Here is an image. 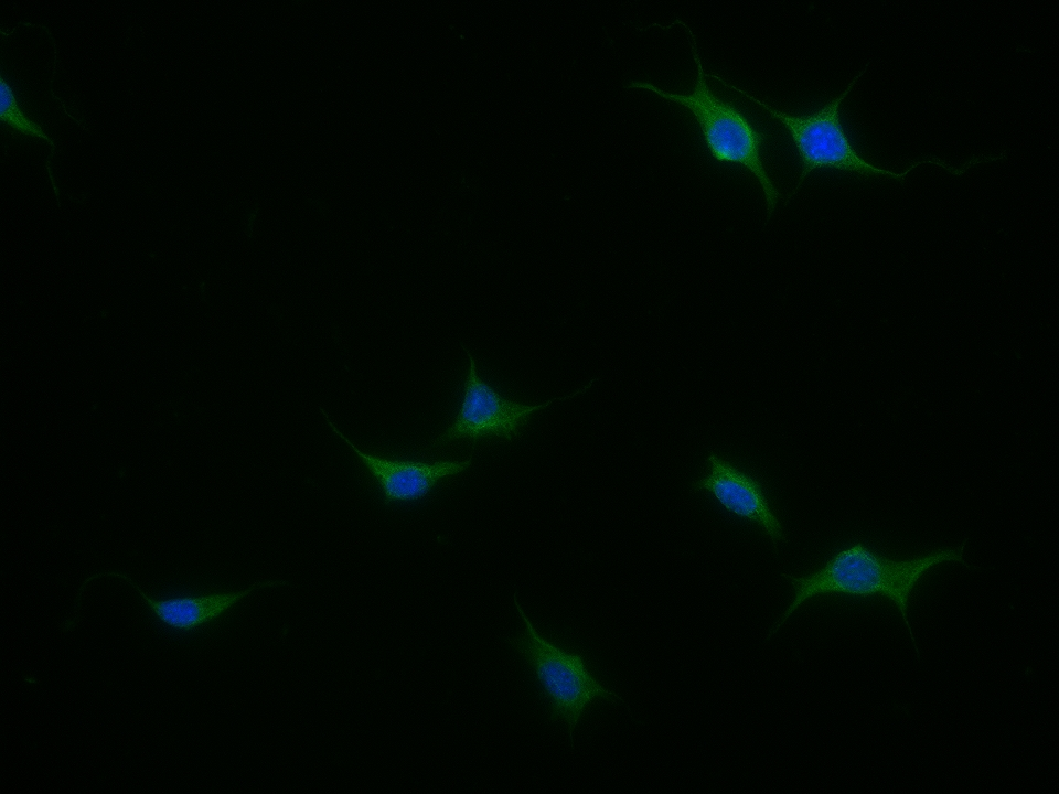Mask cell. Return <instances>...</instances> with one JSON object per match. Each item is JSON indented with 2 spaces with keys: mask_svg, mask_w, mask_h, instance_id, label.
<instances>
[{
  "mask_svg": "<svg viewBox=\"0 0 1059 794\" xmlns=\"http://www.w3.org/2000/svg\"><path fill=\"white\" fill-rule=\"evenodd\" d=\"M514 604L524 621V632L510 644L525 658L549 705L552 720H563L568 726L569 740L574 747V730L585 709L596 699L621 700L606 688L589 672L581 653L575 654L557 647L543 639L520 607L516 594Z\"/></svg>",
  "mask_w": 1059,
  "mask_h": 794,
  "instance_id": "obj_4",
  "label": "cell"
},
{
  "mask_svg": "<svg viewBox=\"0 0 1059 794\" xmlns=\"http://www.w3.org/2000/svg\"><path fill=\"white\" fill-rule=\"evenodd\" d=\"M866 69L867 66H865V68H863L852 79L841 95L828 101L821 109L802 116H790L782 111L775 110L764 101L751 96L746 90L724 81L719 75L707 73L705 76L717 79L725 87L732 89L753 103L760 105L770 114L772 118L778 119L789 131L800 155L802 171L799 181L792 193L789 195L785 204H788L792 196L796 194L805 178L813 170L819 168H833L841 171L854 172L865 178L890 176L898 180H903L910 171L924 163H933L939 168L945 169L951 174L959 176L966 172L974 164L985 162V158L980 155L971 159V161L963 164L962 168H954L943 159L928 157L913 162L902 173H896L882 168L874 167L866 162L862 157L858 155L856 150L851 144V141L846 136L839 119V106L842 101L854 87L855 83L866 72Z\"/></svg>",
  "mask_w": 1059,
  "mask_h": 794,
  "instance_id": "obj_2",
  "label": "cell"
},
{
  "mask_svg": "<svg viewBox=\"0 0 1059 794\" xmlns=\"http://www.w3.org/2000/svg\"><path fill=\"white\" fill-rule=\"evenodd\" d=\"M966 541L955 548H940L926 555L894 560L871 550L862 541L837 550L816 571L806 576L784 575L794 588V598L771 629L772 636L790 615L807 599L819 594H846L868 598L884 596L894 602L909 631L916 652L918 647L907 608L910 594L921 577L932 567L945 562L967 564L963 559Z\"/></svg>",
  "mask_w": 1059,
  "mask_h": 794,
  "instance_id": "obj_1",
  "label": "cell"
},
{
  "mask_svg": "<svg viewBox=\"0 0 1059 794\" xmlns=\"http://www.w3.org/2000/svg\"><path fill=\"white\" fill-rule=\"evenodd\" d=\"M469 371L463 385V396L453 422L437 440L447 443L458 439L495 437L511 441L518 434L521 427L537 410L555 401H563L585 393L597 378L568 396L554 397L535 405H525L503 397L484 382L477 372L475 362L468 350Z\"/></svg>",
  "mask_w": 1059,
  "mask_h": 794,
  "instance_id": "obj_5",
  "label": "cell"
},
{
  "mask_svg": "<svg viewBox=\"0 0 1059 794\" xmlns=\"http://www.w3.org/2000/svg\"><path fill=\"white\" fill-rule=\"evenodd\" d=\"M675 22L685 28L691 36L693 58L697 66L694 92L673 94L652 83L635 81L627 87L651 90L664 99L689 109L699 124L710 155L718 162L739 163L758 179L766 196L767 218L770 219L780 193L767 174L760 157V147L767 135L758 130L732 104L713 94L705 81V72L692 30L678 18Z\"/></svg>",
  "mask_w": 1059,
  "mask_h": 794,
  "instance_id": "obj_3",
  "label": "cell"
},
{
  "mask_svg": "<svg viewBox=\"0 0 1059 794\" xmlns=\"http://www.w3.org/2000/svg\"><path fill=\"white\" fill-rule=\"evenodd\" d=\"M106 576L124 579L137 591L154 616L164 626L180 632H191L217 620L258 589L286 584V581L268 580L255 582L248 588L237 591L152 598L147 596L128 576L115 571H105L87 578L81 588L79 594L89 581Z\"/></svg>",
  "mask_w": 1059,
  "mask_h": 794,
  "instance_id": "obj_8",
  "label": "cell"
},
{
  "mask_svg": "<svg viewBox=\"0 0 1059 794\" xmlns=\"http://www.w3.org/2000/svg\"><path fill=\"white\" fill-rule=\"evenodd\" d=\"M321 412L331 429L354 451L377 481L386 503L421 500L440 480L459 474L472 464L471 455L462 461L422 462L387 459L362 452L334 427L322 408Z\"/></svg>",
  "mask_w": 1059,
  "mask_h": 794,
  "instance_id": "obj_7",
  "label": "cell"
},
{
  "mask_svg": "<svg viewBox=\"0 0 1059 794\" xmlns=\"http://www.w3.org/2000/svg\"><path fill=\"white\" fill-rule=\"evenodd\" d=\"M0 118L1 121L15 131L46 141L52 148V154L55 149L53 140L46 135L41 125L30 119L20 108L15 93L11 85L4 79L3 72L0 76Z\"/></svg>",
  "mask_w": 1059,
  "mask_h": 794,
  "instance_id": "obj_9",
  "label": "cell"
},
{
  "mask_svg": "<svg viewBox=\"0 0 1059 794\" xmlns=\"http://www.w3.org/2000/svg\"><path fill=\"white\" fill-rule=\"evenodd\" d=\"M706 461L708 472L693 483V490L707 491L727 512L759 525L774 546L785 540L760 481L714 452Z\"/></svg>",
  "mask_w": 1059,
  "mask_h": 794,
  "instance_id": "obj_6",
  "label": "cell"
}]
</instances>
